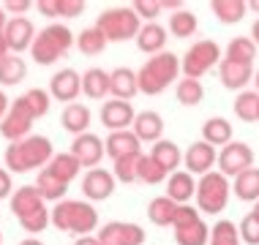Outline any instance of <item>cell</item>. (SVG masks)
<instances>
[{
  "instance_id": "60d3db41",
  "label": "cell",
  "mask_w": 259,
  "mask_h": 245,
  "mask_svg": "<svg viewBox=\"0 0 259 245\" xmlns=\"http://www.w3.org/2000/svg\"><path fill=\"white\" fill-rule=\"evenodd\" d=\"M175 95L183 107H197L205 98V87H202L199 79H180L178 87H175Z\"/></svg>"
},
{
  "instance_id": "3957f363",
  "label": "cell",
  "mask_w": 259,
  "mask_h": 245,
  "mask_svg": "<svg viewBox=\"0 0 259 245\" xmlns=\"http://www.w3.org/2000/svg\"><path fill=\"white\" fill-rule=\"evenodd\" d=\"M180 74V58L175 52H161V55H153L142 63V68L137 71V79H139V93L145 95H158L164 93L166 87L178 79Z\"/></svg>"
},
{
  "instance_id": "db71d44e",
  "label": "cell",
  "mask_w": 259,
  "mask_h": 245,
  "mask_svg": "<svg viewBox=\"0 0 259 245\" xmlns=\"http://www.w3.org/2000/svg\"><path fill=\"white\" fill-rule=\"evenodd\" d=\"M9 55H11V49H9V41H6V36L0 33V60H3V58H9Z\"/></svg>"
},
{
  "instance_id": "7a4b0ae2",
  "label": "cell",
  "mask_w": 259,
  "mask_h": 245,
  "mask_svg": "<svg viewBox=\"0 0 259 245\" xmlns=\"http://www.w3.org/2000/svg\"><path fill=\"white\" fill-rule=\"evenodd\" d=\"M52 226L58 232H66V234L88 237L99 226V213H96V207L90 202L63 199L52 207Z\"/></svg>"
},
{
  "instance_id": "94428289",
  "label": "cell",
  "mask_w": 259,
  "mask_h": 245,
  "mask_svg": "<svg viewBox=\"0 0 259 245\" xmlns=\"http://www.w3.org/2000/svg\"><path fill=\"white\" fill-rule=\"evenodd\" d=\"M254 82H256V93H259V71L254 74Z\"/></svg>"
},
{
  "instance_id": "5b68a950",
  "label": "cell",
  "mask_w": 259,
  "mask_h": 245,
  "mask_svg": "<svg viewBox=\"0 0 259 245\" xmlns=\"http://www.w3.org/2000/svg\"><path fill=\"white\" fill-rule=\"evenodd\" d=\"M96 27L104 33L107 41H128L139 36L142 22H139L137 11L131 6H117V9L101 11L99 19H96Z\"/></svg>"
},
{
  "instance_id": "f546056e",
  "label": "cell",
  "mask_w": 259,
  "mask_h": 245,
  "mask_svg": "<svg viewBox=\"0 0 259 245\" xmlns=\"http://www.w3.org/2000/svg\"><path fill=\"white\" fill-rule=\"evenodd\" d=\"M178 210H180V205H175L169 196L164 193V196H156L148 205V218H150V223H156V226H172Z\"/></svg>"
},
{
  "instance_id": "f6af8a7d",
  "label": "cell",
  "mask_w": 259,
  "mask_h": 245,
  "mask_svg": "<svg viewBox=\"0 0 259 245\" xmlns=\"http://www.w3.org/2000/svg\"><path fill=\"white\" fill-rule=\"evenodd\" d=\"M237 229H240V240L248 242V245H259V221L254 215H246L240 223H237Z\"/></svg>"
},
{
  "instance_id": "f1b7e54d",
  "label": "cell",
  "mask_w": 259,
  "mask_h": 245,
  "mask_svg": "<svg viewBox=\"0 0 259 245\" xmlns=\"http://www.w3.org/2000/svg\"><path fill=\"white\" fill-rule=\"evenodd\" d=\"M202 142H207L213 147L215 144L227 147L232 142V123L227 117H210V120H205V125H202Z\"/></svg>"
},
{
  "instance_id": "680465c9",
  "label": "cell",
  "mask_w": 259,
  "mask_h": 245,
  "mask_svg": "<svg viewBox=\"0 0 259 245\" xmlns=\"http://www.w3.org/2000/svg\"><path fill=\"white\" fill-rule=\"evenodd\" d=\"M248 11H256V14H259V0H254V3H248Z\"/></svg>"
},
{
  "instance_id": "9a60e30c",
  "label": "cell",
  "mask_w": 259,
  "mask_h": 245,
  "mask_svg": "<svg viewBox=\"0 0 259 245\" xmlns=\"http://www.w3.org/2000/svg\"><path fill=\"white\" fill-rule=\"evenodd\" d=\"M82 93V76L74 71V68H63L50 79V95L55 101H66L68 104H76V95Z\"/></svg>"
},
{
  "instance_id": "4316f807",
  "label": "cell",
  "mask_w": 259,
  "mask_h": 245,
  "mask_svg": "<svg viewBox=\"0 0 259 245\" xmlns=\"http://www.w3.org/2000/svg\"><path fill=\"white\" fill-rule=\"evenodd\" d=\"M210 11H213V17L219 19V22L235 25L248 14V3L246 0H213V3H210Z\"/></svg>"
},
{
  "instance_id": "ffe728a7",
  "label": "cell",
  "mask_w": 259,
  "mask_h": 245,
  "mask_svg": "<svg viewBox=\"0 0 259 245\" xmlns=\"http://www.w3.org/2000/svg\"><path fill=\"white\" fill-rule=\"evenodd\" d=\"M131 131L137 134L139 142H148V144H156L161 142L164 136V117L153 109H145V112H137V120L131 125Z\"/></svg>"
},
{
  "instance_id": "6f0895ef",
  "label": "cell",
  "mask_w": 259,
  "mask_h": 245,
  "mask_svg": "<svg viewBox=\"0 0 259 245\" xmlns=\"http://www.w3.org/2000/svg\"><path fill=\"white\" fill-rule=\"evenodd\" d=\"M19 245H44V242H41L38 237H27V240H22V242H19Z\"/></svg>"
},
{
  "instance_id": "f35d334b",
  "label": "cell",
  "mask_w": 259,
  "mask_h": 245,
  "mask_svg": "<svg viewBox=\"0 0 259 245\" xmlns=\"http://www.w3.org/2000/svg\"><path fill=\"white\" fill-rule=\"evenodd\" d=\"M227 60H235V63H254L256 58V44L251 41V36H237L227 44V55H224Z\"/></svg>"
},
{
  "instance_id": "816d5d0a",
  "label": "cell",
  "mask_w": 259,
  "mask_h": 245,
  "mask_svg": "<svg viewBox=\"0 0 259 245\" xmlns=\"http://www.w3.org/2000/svg\"><path fill=\"white\" fill-rule=\"evenodd\" d=\"M74 245H101L99 242V237H93V234H88V237H76Z\"/></svg>"
},
{
  "instance_id": "7402d4cb",
  "label": "cell",
  "mask_w": 259,
  "mask_h": 245,
  "mask_svg": "<svg viewBox=\"0 0 259 245\" xmlns=\"http://www.w3.org/2000/svg\"><path fill=\"white\" fill-rule=\"evenodd\" d=\"M104 147H107V156L112 161L134 156V153H142V142L137 139L134 131H112V134L107 136V142H104Z\"/></svg>"
},
{
  "instance_id": "ab89813d",
  "label": "cell",
  "mask_w": 259,
  "mask_h": 245,
  "mask_svg": "<svg viewBox=\"0 0 259 245\" xmlns=\"http://www.w3.org/2000/svg\"><path fill=\"white\" fill-rule=\"evenodd\" d=\"M240 229L235 221H215L210 229V242L207 245H240Z\"/></svg>"
},
{
  "instance_id": "c3c4849f",
  "label": "cell",
  "mask_w": 259,
  "mask_h": 245,
  "mask_svg": "<svg viewBox=\"0 0 259 245\" xmlns=\"http://www.w3.org/2000/svg\"><path fill=\"white\" fill-rule=\"evenodd\" d=\"M30 0H9V3H3V9H6V14H14V17H22V14L30 9Z\"/></svg>"
},
{
  "instance_id": "7dc6e473",
  "label": "cell",
  "mask_w": 259,
  "mask_h": 245,
  "mask_svg": "<svg viewBox=\"0 0 259 245\" xmlns=\"http://www.w3.org/2000/svg\"><path fill=\"white\" fill-rule=\"evenodd\" d=\"M14 193V183H11V172L0 166V199H11Z\"/></svg>"
},
{
  "instance_id": "2e32d148",
  "label": "cell",
  "mask_w": 259,
  "mask_h": 245,
  "mask_svg": "<svg viewBox=\"0 0 259 245\" xmlns=\"http://www.w3.org/2000/svg\"><path fill=\"white\" fill-rule=\"evenodd\" d=\"M183 164L188 174H207L213 172V164H219V153L207 142H194L183 153Z\"/></svg>"
},
{
  "instance_id": "cb8c5ba5",
  "label": "cell",
  "mask_w": 259,
  "mask_h": 245,
  "mask_svg": "<svg viewBox=\"0 0 259 245\" xmlns=\"http://www.w3.org/2000/svg\"><path fill=\"white\" fill-rule=\"evenodd\" d=\"M137 46H139V52L150 55V58L153 55H161L166 46V27L158 25V22L142 25V30H139V36H137Z\"/></svg>"
},
{
  "instance_id": "836d02e7",
  "label": "cell",
  "mask_w": 259,
  "mask_h": 245,
  "mask_svg": "<svg viewBox=\"0 0 259 245\" xmlns=\"http://www.w3.org/2000/svg\"><path fill=\"white\" fill-rule=\"evenodd\" d=\"M232 188H235V196L240 202H259V169L251 166L243 174H237Z\"/></svg>"
},
{
  "instance_id": "11a10c76",
  "label": "cell",
  "mask_w": 259,
  "mask_h": 245,
  "mask_svg": "<svg viewBox=\"0 0 259 245\" xmlns=\"http://www.w3.org/2000/svg\"><path fill=\"white\" fill-rule=\"evenodd\" d=\"M251 41H254V44L259 46V19H256L254 25H251Z\"/></svg>"
},
{
  "instance_id": "1f68e13d",
  "label": "cell",
  "mask_w": 259,
  "mask_h": 245,
  "mask_svg": "<svg viewBox=\"0 0 259 245\" xmlns=\"http://www.w3.org/2000/svg\"><path fill=\"white\" fill-rule=\"evenodd\" d=\"M150 156L156 158L166 172H178V166L183 164V153H180V147L175 144L172 139H161V142H156L153 150H150Z\"/></svg>"
},
{
  "instance_id": "d4e9b609",
  "label": "cell",
  "mask_w": 259,
  "mask_h": 245,
  "mask_svg": "<svg viewBox=\"0 0 259 245\" xmlns=\"http://www.w3.org/2000/svg\"><path fill=\"white\" fill-rule=\"evenodd\" d=\"M90 120H93V115H90V109L85 107V104H68V107L63 109V115H60V125L74 136L88 134Z\"/></svg>"
},
{
  "instance_id": "bcb514c9",
  "label": "cell",
  "mask_w": 259,
  "mask_h": 245,
  "mask_svg": "<svg viewBox=\"0 0 259 245\" xmlns=\"http://www.w3.org/2000/svg\"><path fill=\"white\" fill-rule=\"evenodd\" d=\"M85 14V0H60V17H79Z\"/></svg>"
},
{
  "instance_id": "74e56055",
  "label": "cell",
  "mask_w": 259,
  "mask_h": 245,
  "mask_svg": "<svg viewBox=\"0 0 259 245\" xmlns=\"http://www.w3.org/2000/svg\"><path fill=\"white\" fill-rule=\"evenodd\" d=\"M197 27H199L197 14L188 11V9H180V11H175L172 17H169V33H172L175 38L194 36V33H197Z\"/></svg>"
},
{
  "instance_id": "d6986e66",
  "label": "cell",
  "mask_w": 259,
  "mask_h": 245,
  "mask_svg": "<svg viewBox=\"0 0 259 245\" xmlns=\"http://www.w3.org/2000/svg\"><path fill=\"white\" fill-rule=\"evenodd\" d=\"M9 207H11L14 218L22 221V218H27V215L38 213L41 207H47V202L41 199V193H38L36 185H22V188H17V191L11 193Z\"/></svg>"
},
{
  "instance_id": "30bf717a",
  "label": "cell",
  "mask_w": 259,
  "mask_h": 245,
  "mask_svg": "<svg viewBox=\"0 0 259 245\" xmlns=\"http://www.w3.org/2000/svg\"><path fill=\"white\" fill-rule=\"evenodd\" d=\"M254 166V150L246 142H229L219 153V172L224 177H237Z\"/></svg>"
},
{
  "instance_id": "5bb4252c",
  "label": "cell",
  "mask_w": 259,
  "mask_h": 245,
  "mask_svg": "<svg viewBox=\"0 0 259 245\" xmlns=\"http://www.w3.org/2000/svg\"><path fill=\"white\" fill-rule=\"evenodd\" d=\"M71 156L79 161L82 166H88V169H96V166L101 164V158H104V153H107V147H104V142L96 134H82V136H74V142H71Z\"/></svg>"
},
{
  "instance_id": "f907efd6",
  "label": "cell",
  "mask_w": 259,
  "mask_h": 245,
  "mask_svg": "<svg viewBox=\"0 0 259 245\" xmlns=\"http://www.w3.org/2000/svg\"><path fill=\"white\" fill-rule=\"evenodd\" d=\"M9 109H11V101H9V95L0 90V123H3V117L9 115Z\"/></svg>"
},
{
  "instance_id": "4fadbf2b",
  "label": "cell",
  "mask_w": 259,
  "mask_h": 245,
  "mask_svg": "<svg viewBox=\"0 0 259 245\" xmlns=\"http://www.w3.org/2000/svg\"><path fill=\"white\" fill-rule=\"evenodd\" d=\"M82 193H85L88 202H104L115 193V174L96 166V169H88V174L82 177Z\"/></svg>"
},
{
  "instance_id": "83f0119b",
  "label": "cell",
  "mask_w": 259,
  "mask_h": 245,
  "mask_svg": "<svg viewBox=\"0 0 259 245\" xmlns=\"http://www.w3.org/2000/svg\"><path fill=\"white\" fill-rule=\"evenodd\" d=\"M82 93L93 101H101L104 95H109V71L104 68H88L82 74Z\"/></svg>"
},
{
  "instance_id": "9f6ffc18",
  "label": "cell",
  "mask_w": 259,
  "mask_h": 245,
  "mask_svg": "<svg viewBox=\"0 0 259 245\" xmlns=\"http://www.w3.org/2000/svg\"><path fill=\"white\" fill-rule=\"evenodd\" d=\"M6 25H9V14H6V9L0 6V33L6 30Z\"/></svg>"
},
{
  "instance_id": "52a82bcc",
  "label": "cell",
  "mask_w": 259,
  "mask_h": 245,
  "mask_svg": "<svg viewBox=\"0 0 259 245\" xmlns=\"http://www.w3.org/2000/svg\"><path fill=\"white\" fill-rule=\"evenodd\" d=\"M221 58V46L210 38H202L197 44H191L186 49V55L180 58V71H183L186 79H199L205 76L213 66H219Z\"/></svg>"
},
{
  "instance_id": "8d00e7d4",
  "label": "cell",
  "mask_w": 259,
  "mask_h": 245,
  "mask_svg": "<svg viewBox=\"0 0 259 245\" xmlns=\"http://www.w3.org/2000/svg\"><path fill=\"white\" fill-rule=\"evenodd\" d=\"M166 174H169V172H166L164 166H161L158 161L150 156V153H148V156L142 153L139 166H137V180H139V183H145V185H158V183H164V180H166Z\"/></svg>"
},
{
  "instance_id": "e0dca14e",
  "label": "cell",
  "mask_w": 259,
  "mask_h": 245,
  "mask_svg": "<svg viewBox=\"0 0 259 245\" xmlns=\"http://www.w3.org/2000/svg\"><path fill=\"white\" fill-rule=\"evenodd\" d=\"M134 120H137V112L128 101H107L101 107V123L104 128H109V134L112 131H128Z\"/></svg>"
},
{
  "instance_id": "484cf974",
  "label": "cell",
  "mask_w": 259,
  "mask_h": 245,
  "mask_svg": "<svg viewBox=\"0 0 259 245\" xmlns=\"http://www.w3.org/2000/svg\"><path fill=\"white\" fill-rule=\"evenodd\" d=\"M55 177L60 180V183H66V185H71L76 177H79V172H82V164L76 161L71 153H55V158L50 161V166H47Z\"/></svg>"
},
{
  "instance_id": "f5cc1de1",
  "label": "cell",
  "mask_w": 259,
  "mask_h": 245,
  "mask_svg": "<svg viewBox=\"0 0 259 245\" xmlns=\"http://www.w3.org/2000/svg\"><path fill=\"white\" fill-rule=\"evenodd\" d=\"M161 9L164 11H180V0H161Z\"/></svg>"
},
{
  "instance_id": "681fc988",
  "label": "cell",
  "mask_w": 259,
  "mask_h": 245,
  "mask_svg": "<svg viewBox=\"0 0 259 245\" xmlns=\"http://www.w3.org/2000/svg\"><path fill=\"white\" fill-rule=\"evenodd\" d=\"M38 11L50 19L60 17V0H38Z\"/></svg>"
},
{
  "instance_id": "7bdbcfd3",
  "label": "cell",
  "mask_w": 259,
  "mask_h": 245,
  "mask_svg": "<svg viewBox=\"0 0 259 245\" xmlns=\"http://www.w3.org/2000/svg\"><path fill=\"white\" fill-rule=\"evenodd\" d=\"M22 98L27 101L30 112L36 115V120H38V117H44L47 112H50V107H52V95H50V90H41V87H30Z\"/></svg>"
},
{
  "instance_id": "8fae6325",
  "label": "cell",
  "mask_w": 259,
  "mask_h": 245,
  "mask_svg": "<svg viewBox=\"0 0 259 245\" xmlns=\"http://www.w3.org/2000/svg\"><path fill=\"white\" fill-rule=\"evenodd\" d=\"M99 242L101 245H142L145 242V229L139 223H125V221H109L99 229Z\"/></svg>"
},
{
  "instance_id": "6125c7cd",
  "label": "cell",
  "mask_w": 259,
  "mask_h": 245,
  "mask_svg": "<svg viewBox=\"0 0 259 245\" xmlns=\"http://www.w3.org/2000/svg\"><path fill=\"white\" fill-rule=\"evenodd\" d=\"M0 245H3V232H0Z\"/></svg>"
},
{
  "instance_id": "7c38bea8",
  "label": "cell",
  "mask_w": 259,
  "mask_h": 245,
  "mask_svg": "<svg viewBox=\"0 0 259 245\" xmlns=\"http://www.w3.org/2000/svg\"><path fill=\"white\" fill-rule=\"evenodd\" d=\"M3 36L9 41L11 55H22V52H30V46H33L38 33H36V25L27 17H11L6 30H3Z\"/></svg>"
},
{
  "instance_id": "ee69618b",
  "label": "cell",
  "mask_w": 259,
  "mask_h": 245,
  "mask_svg": "<svg viewBox=\"0 0 259 245\" xmlns=\"http://www.w3.org/2000/svg\"><path fill=\"white\" fill-rule=\"evenodd\" d=\"M131 9L137 11L139 19H148V22H156V17L164 11V9H161V0H134Z\"/></svg>"
},
{
  "instance_id": "ba28073f",
  "label": "cell",
  "mask_w": 259,
  "mask_h": 245,
  "mask_svg": "<svg viewBox=\"0 0 259 245\" xmlns=\"http://www.w3.org/2000/svg\"><path fill=\"white\" fill-rule=\"evenodd\" d=\"M175 242L178 245H207L210 242V226L202 221V213L191 205H180L175 215Z\"/></svg>"
},
{
  "instance_id": "8992f818",
  "label": "cell",
  "mask_w": 259,
  "mask_h": 245,
  "mask_svg": "<svg viewBox=\"0 0 259 245\" xmlns=\"http://www.w3.org/2000/svg\"><path fill=\"white\" fill-rule=\"evenodd\" d=\"M229 193H232V185H229V177H224L221 172H207L202 174V180L197 183V210L207 215H219L224 213L229 202Z\"/></svg>"
},
{
  "instance_id": "ac0fdd59",
  "label": "cell",
  "mask_w": 259,
  "mask_h": 245,
  "mask_svg": "<svg viewBox=\"0 0 259 245\" xmlns=\"http://www.w3.org/2000/svg\"><path fill=\"white\" fill-rule=\"evenodd\" d=\"M219 79L227 90H246L248 82H254V66L248 63H235V60H227L224 58L219 63Z\"/></svg>"
},
{
  "instance_id": "4dcf8cb0",
  "label": "cell",
  "mask_w": 259,
  "mask_h": 245,
  "mask_svg": "<svg viewBox=\"0 0 259 245\" xmlns=\"http://www.w3.org/2000/svg\"><path fill=\"white\" fill-rule=\"evenodd\" d=\"M36 188H38L41 199H44V202H55V205H58V202H63V199H66V193H68V185L60 183V180L55 177L50 169H41V172H38Z\"/></svg>"
},
{
  "instance_id": "277c9868",
  "label": "cell",
  "mask_w": 259,
  "mask_h": 245,
  "mask_svg": "<svg viewBox=\"0 0 259 245\" xmlns=\"http://www.w3.org/2000/svg\"><path fill=\"white\" fill-rule=\"evenodd\" d=\"M74 44H76L74 33L68 30L66 25L52 22V25H47L44 30H38V36L30 46V58L36 60L38 66H52V63L60 60Z\"/></svg>"
},
{
  "instance_id": "44dd1931",
  "label": "cell",
  "mask_w": 259,
  "mask_h": 245,
  "mask_svg": "<svg viewBox=\"0 0 259 245\" xmlns=\"http://www.w3.org/2000/svg\"><path fill=\"white\" fill-rule=\"evenodd\" d=\"M109 93L115 95V101H128L139 93V79H137V71L131 68H115L109 71Z\"/></svg>"
},
{
  "instance_id": "91938a15",
  "label": "cell",
  "mask_w": 259,
  "mask_h": 245,
  "mask_svg": "<svg viewBox=\"0 0 259 245\" xmlns=\"http://www.w3.org/2000/svg\"><path fill=\"white\" fill-rule=\"evenodd\" d=\"M251 215H254V218L259 221V202H254V210H251Z\"/></svg>"
},
{
  "instance_id": "b9f144b4",
  "label": "cell",
  "mask_w": 259,
  "mask_h": 245,
  "mask_svg": "<svg viewBox=\"0 0 259 245\" xmlns=\"http://www.w3.org/2000/svg\"><path fill=\"white\" fill-rule=\"evenodd\" d=\"M139 158H142V153H134V156H125V158H117L115 166H112V174H115V180H120V183H137V166H139Z\"/></svg>"
},
{
  "instance_id": "d590c367",
  "label": "cell",
  "mask_w": 259,
  "mask_h": 245,
  "mask_svg": "<svg viewBox=\"0 0 259 245\" xmlns=\"http://www.w3.org/2000/svg\"><path fill=\"white\" fill-rule=\"evenodd\" d=\"M109 41L104 38V33L99 30V27H85V30L76 36V49H79L82 55H88V58H96V55H101L104 49H107Z\"/></svg>"
},
{
  "instance_id": "6da1fadb",
  "label": "cell",
  "mask_w": 259,
  "mask_h": 245,
  "mask_svg": "<svg viewBox=\"0 0 259 245\" xmlns=\"http://www.w3.org/2000/svg\"><path fill=\"white\" fill-rule=\"evenodd\" d=\"M55 158V150H52V142L47 136H38V134H30L19 142H11L6 147V169L14 172V174H25V172H33L38 166H50V161Z\"/></svg>"
},
{
  "instance_id": "603a6c76",
  "label": "cell",
  "mask_w": 259,
  "mask_h": 245,
  "mask_svg": "<svg viewBox=\"0 0 259 245\" xmlns=\"http://www.w3.org/2000/svg\"><path fill=\"white\" fill-rule=\"evenodd\" d=\"M166 196L175 205H188V202L197 196V180L188 172H172L166 180Z\"/></svg>"
},
{
  "instance_id": "e575fe53",
  "label": "cell",
  "mask_w": 259,
  "mask_h": 245,
  "mask_svg": "<svg viewBox=\"0 0 259 245\" xmlns=\"http://www.w3.org/2000/svg\"><path fill=\"white\" fill-rule=\"evenodd\" d=\"M235 117L243 123H259V93L256 90H243L235 98Z\"/></svg>"
},
{
  "instance_id": "9c48e42d",
  "label": "cell",
  "mask_w": 259,
  "mask_h": 245,
  "mask_svg": "<svg viewBox=\"0 0 259 245\" xmlns=\"http://www.w3.org/2000/svg\"><path fill=\"white\" fill-rule=\"evenodd\" d=\"M33 123H36V115L30 112L25 98L19 95L17 101H11L9 115H6L3 123H0V134H3V139H9V142H19V139L30 136Z\"/></svg>"
},
{
  "instance_id": "d6a6232c",
  "label": "cell",
  "mask_w": 259,
  "mask_h": 245,
  "mask_svg": "<svg viewBox=\"0 0 259 245\" xmlns=\"http://www.w3.org/2000/svg\"><path fill=\"white\" fill-rule=\"evenodd\" d=\"M27 76V63L19 55H9L0 60V85L3 87H14L19 82H25Z\"/></svg>"
}]
</instances>
